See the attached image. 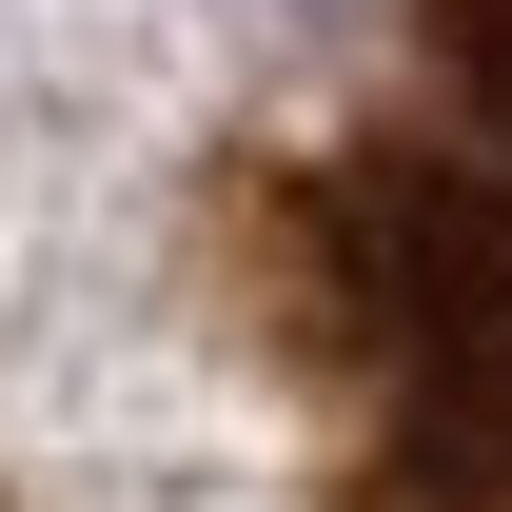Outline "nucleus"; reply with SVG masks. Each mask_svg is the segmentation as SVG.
I'll list each match as a JSON object with an SVG mask.
<instances>
[{
  "mask_svg": "<svg viewBox=\"0 0 512 512\" xmlns=\"http://www.w3.org/2000/svg\"><path fill=\"white\" fill-rule=\"evenodd\" d=\"M217 296L316 414V512H512V158L434 138L237 158Z\"/></svg>",
  "mask_w": 512,
  "mask_h": 512,
  "instance_id": "obj_1",
  "label": "nucleus"
},
{
  "mask_svg": "<svg viewBox=\"0 0 512 512\" xmlns=\"http://www.w3.org/2000/svg\"><path fill=\"white\" fill-rule=\"evenodd\" d=\"M414 60L453 79V119L512 158V0H414Z\"/></svg>",
  "mask_w": 512,
  "mask_h": 512,
  "instance_id": "obj_2",
  "label": "nucleus"
}]
</instances>
